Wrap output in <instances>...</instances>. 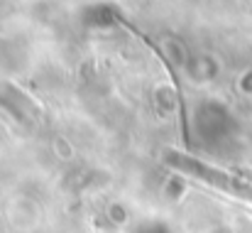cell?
Here are the masks:
<instances>
[{
	"instance_id": "cell-1",
	"label": "cell",
	"mask_w": 252,
	"mask_h": 233,
	"mask_svg": "<svg viewBox=\"0 0 252 233\" xmlns=\"http://www.w3.org/2000/svg\"><path fill=\"white\" fill-rule=\"evenodd\" d=\"M167 162L169 167H174V169H179V172H184L189 177H196V179H201V182H206V184H211L216 189H223V192L235 194V196H240L245 201H252V184L238 179V177H230V174H225V172H220V169H216V167H211L206 162H198L193 157L181 155V153H169Z\"/></svg>"
}]
</instances>
